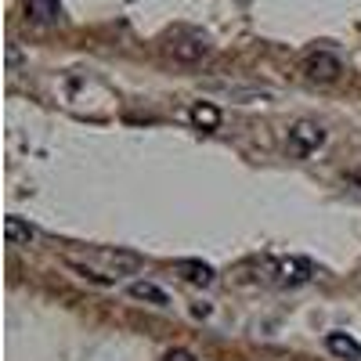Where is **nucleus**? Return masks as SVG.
Here are the masks:
<instances>
[{"label":"nucleus","instance_id":"obj_1","mask_svg":"<svg viewBox=\"0 0 361 361\" xmlns=\"http://www.w3.org/2000/svg\"><path fill=\"white\" fill-rule=\"evenodd\" d=\"M289 152L293 156H300V159H307V156H314L318 148L325 145V130L314 123V119H296V123L289 127Z\"/></svg>","mask_w":361,"mask_h":361},{"label":"nucleus","instance_id":"obj_2","mask_svg":"<svg viewBox=\"0 0 361 361\" xmlns=\"http://www.w3.org/2000/svg\"><path fill=\"white\" fill-rule=\"evenodd\" d=\"M170 54H173V62L195 66V62H202V58L209 54V44H206V37H199V33H185V37L170 40Z\"/></svg>","mask_w":361,"mask_h":361},{"label":"nucleus","instance_id":"obj_3","mask_svg":"<svg viewBox=\"0 0 361 361\" xmlns=\"http://www.w3.org/2000/svg\"><path fill=\"white\" fill-rule=\"evenodd\" d=\"M275 275H279V286H304V282H311V275H314V264L304 260V257L279 260V264H275Z\"/></svg>","mask_w":361,"mask_h":361},{"label":"nucleus","instance_id":"obj_4","mask_svg":"<svg viewBox=\"0 0 361 361\" xmlns=\"http://www.w3.org/2000/svg\"><path fill=\"white\" fill-rule=\"evenodd\" d=\"M304 73H307L311 80H322V83H329V80H336V76L343 73V66H340V58H336V54L318 51V54H311L307 62H304Z\"/></svg>","mask_w":361,"mask_h":361},{"label":"nucleus","instance_id":"obj_5","mask_svg":"<svg viewBox=\"0 0 361 361\" xmlns=\"http://www.w3.org/2000/svg\"><path fill=\"white\" fill-rule=\"evenodd\" d=\"M25 18H33L40 25H58L62 22V0H22Z\"/></svg>","mask_w":361,"mask_h":361},{"label":"nucleus","instance_id":"obj_6","mask_svg":"<svg viewBox=\"0 0 361 361\" xmlns=\"http://www.w3.org/2000/svg\"><path fill=\"white\" fill-rule=\"evenodd\" d=\"M4 235H8V243H11V246H33L37 238H40V231H37L33 224L22 221V217H15V214L4 221Z\"/></svg>","mask_w":361,"mask_h":361},{"label":"nucleus","instance_id":"obj_7","mask_svg":"<svg viewBox=\"0 0 361 361\" xmlns=\"http://www.w3.org/2000/svg\"><path fill=\"white\" fill-rule=\"evenodd\" d=\"M177 271L192 286H214L217 282V271L209 267V264H202V260H177Z\"/></svg>","mask_w":361,"mask_h":361},{"label":"nucleus","instance_id":"obj_8","mask_svg":"<svg viewBox=\"0 0 361 361\" xmlns=\"http://www.w3.org/2000/svg\"><path fill=\"white\" fill-rule=\"evenodd\" d=\"M325 347H329V354H336L343 361H361V343L354 336H347V333H329Z\"/></svg>","mask_w":361,"mask_h":361},{"label":"nucleus","instance_id":"obj_9","mask_svg":"<svg viewBox=\"0 0 361 361\" xmlns=\"http://www.w3.org/2000/svg\"><path fill=\"white\" fill-rule=\"evenodd\" d=\"M90 257H94V260H102V264H109L116 279L123 275V271H137V267H141V260H137L134 253H112V250H94Z\"/></svg>","mask_w":361,"mask_h":361},{"label":"nucleus","instance_id":"obj_10","mask_svg":"<svg viewBox=\"0 0 361 361\" xmlns=\"http://www.w3.org/2000/svg\"><path fill=\"white\" fill-rule=\"evenodd\" d=\"M188 116H192V123H195L199 130H217V127H221V109H217L214 102H195Z\"/></svg>","mask_w":361,"mask_h":361},{"label":"nucleus","instance_id":"obj_11","mask_svg":"<svg viewBox=\"0 0 361 361\" xmlns=\"http://www.w3.org/2000/svg\"><path fill=\"white\" fill-rule=\"evenodd\" d=\"M127 293H130L134 300H145V304H152V307H166V304H170V296H166L156 282H130Z\"/></svg>","mask_w":361,"mask_h":361},{"label":"nucleus","instance_id":"obj_12","mask_svg":"<svg viewBox=\"0 0 361 361\" xmlns=\"http://www.w3.org/2000/svg\"><path fill=\"white\" fill-rule=\"evenodd\" d=\"M163 361H199V357H195L192 350H170V354H166Z\"/></svg>","mask_w":361,"mask_h":361}]
</instances>
